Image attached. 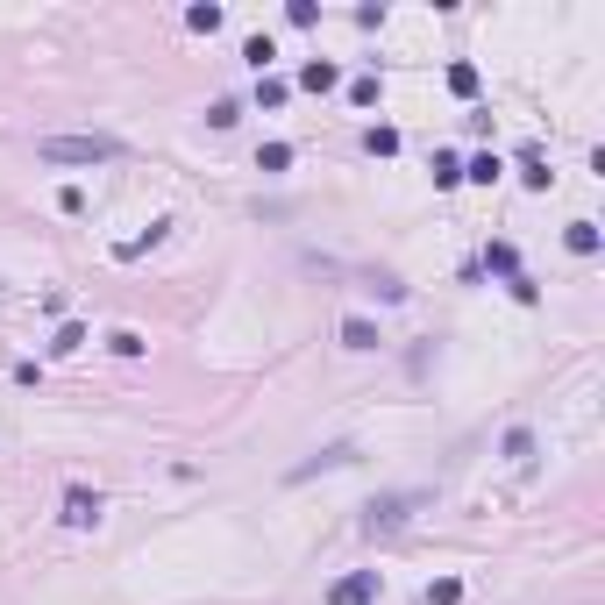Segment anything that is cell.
<instances>
[{
	"label": "cell",
	"instance_id": "obj_1",
	"mask_svg": "<svg viewBox=\"0 0 605 605\" xmlns=\"http://www.w3.org/2000/svg\"><path fill=\"white\" fill-rule=\"evenodd\" d=\"M43 157L50 164H107V157H121V143L114 136H43Z\"/></svg>",
	"mask_w": 605,
	"mask_h": 605
},
{
	"label": "cell",
	"instance_id": "obj_2",
	"mask_svg": "<svg viewBox=\"0 0 605 605\" xmlns=\"http://www.w3.org/2000/svg\"><path fill=\"white\" fill-rule=\"evenodd\" d=\"M65 527H101V492L72 485V492H65Z\"/></svg>",
	"mask_w": 605,
	"mask_h": 605
},
{
	"label": "cell",
	"instance_id": "obj_3",
	"mask_svg": "<svg viewBox=\"0 0 605 605\" xmlns=\"http://www.w3.org/2000/svg\"><path fill=\"white\" fill-rule=\"evenodd\" d=\"M371 599H378V570H356V577H342L328 592V605H371Z\"/></svg>",
	"mask_w": 605,
	"mask_h": 605
},
{
	"label": "cell",
	"instance_id": "obj_4",
	"mask_svg": "<svg viewBox=\"0 0 605 605\" xmlns=\"http://www.w3.org/2000/svg\"><path fill=\"white\" fill-rule=\"evenodd\" d=\"M300 86H306V93H335V86H342V72H335L328 57H313V65L300 72Z\"/></svg>",
	"mask_w": 605,
	"mask_h": 605
},
{
	"label": "cell",
	"instance_id": "obj_5",
	"mask_svg": "<svg viewBox=\"0 0 605 605\" xmlns=\"http://www.w3.org/2000/svg\"><path fill=\"white\" fill-rule=\"evenodd\" d=\"M406 505H413V499H378V505H371V534H392V527L406 520Z\"/></svg>",
	"mask_w": 605,
	"mask_h": 605
},
{
	"label": "cell",
	"instance_id": "obj_6",
	"mask_svg": "<svg viewBox=\"0 0 605 605\" xmlns=\"http://www.w3.org/2000/svg\"><path fill=\"white\" fill-rule=\"evenodd\" d=\"M485 271H499V278H520V257H513V242H492V250H485Z\"/></svg>",
	"mask_w": 605,
	"mask_h": 605
},
{
	"label": "cell",
	"instance_id": "obj_7",
	"mask_svg": "<svg viewBox=\"0 0 605 605\" xmlns=\"http://www.w3.org/2000/svg\"><path fill=\"white\" fill-rule=\"evenodd\" d=\"M342 349H378V328L371 320H342Z\"/></svg>",
	"mask_w": 605,
	"mask_h": 605
},
{
	"label": "cell",
	"instance_id": "obj_8",
	"mask_svg": "<svg viewBox=\"0 0 605 605\" xmlns=\"http://www.w3.org/2000/svg\"><path fill=\"white\" fill-rule=\"evenodd\" d=\"M449 93L470 101V93H478V65H449Z\"/></svg>",
	"mask_w": 605,
	"mask_h": 605
},
{
	"label": "cell",
	"instance_id": "obj_9",
	"mask_svg": "<svg viewBox=\"0 0 605 605\" xmlns=\"http://www.w3.org/2000/svg\"><path fill=\"white\" fill-rule=\"evenodd\" d=\"M570 250L592 257V250H599V221H570Z\"/></svg>",
	"mask_w": 605,
	"mask_h": 605
},
{
	"label": "cell",
	"instance_id": "obj_10",
	"mask_svg": "<svg viewBox=\"0 0 605 605\" xmlns=\"http://www.w3.org/2000/svg\"><path fill=\"white\" fill-rule=\"evenodd\" d=\"M463 599V584H456V577H442V584H427V592H420V605H456Z\"/></svg>",
	"mask_w": 605,
	"mask_h": 605
},
{
	"label": "cell",
	"instance_id": "obj_11",
	"mask_svg": "<svg viewBox=\"0 0 605 605\" xmlns=\"http://www.w3.org/2000/svg\"><path fill=\"white\" fill-rule=\"evenodd\" d=\"M364 150H371V157H392V150H399V128H371Z\"/></svg>",
	"mask_w": 605,
	"mask_h": 605
},
{
	"label": "cell",
	"instance_id": "obj_12",
	"mask_svg": "<svg viewBox=\"0 0 605 605\" xmlns=\"http://www.w3.org/2000/svg\"><path fill=\"white\" fill-rule=\"evenodd\" d=\"M257 164H264V171H285V164H293V143H264Z\"/></svg>",
	"mask_w": 605,
	"mask_h": 605
},
{
	"label": "cell",
	"instance_id": "obj_13",
	"mask_svg": "<svg viewBox=\"0 0 605 605\" xmlns=\"http://www.w3.org/2000/svg\"><path fill=\"white\" fill-rule=\"evenodd\" d=\"M463 179H478V186H492V179H499V157H492V150H485V157H470V164H463Z\"/></svg>",
	"mask_w": 605,
	"mask_h": 605
},
{
	"label": "cell",
	"instance_id": "obj_14",
	"mask_svg": "<svg viewBox=\"0 0 605 605\" xmlns=\"http://www.w3.org/2000/svg\"><path fill=\"white\" fill-rule=\"evenodd\" d=\"M79 342H86V328H79V320H65V328H57V342H50V356H72Z\"/></svg>",
	"mask_w": 605,
	"mask_h": 605
},
{
	"label": "cell",
	"instance_id": "obj_15",
	"mask_svg": "<svg viewBox=\"0 0 605 605\" xmlns=\"http://www.w3.org/2000/svg\"><path fill=\"white\" fill-rule=\"evenodd\" d=\"M456 179H463V164H456V157H449V150H442V157H434V186H442V193H449V186H456Z\"/></svg>",
	"mask_w": 605,
	"mask_h": 605
},
{
	"label": "cell",
	"instance_id": "obj_16",
	"mask_svg": "<svg viewBox=\"0 0 605 605\" xmlns=\"http://www.w3.org/2000/svg\"><path fill=\"white\" fill-rule=\"evenodd\" d=\"M186 29H200V36H214V29H221V7H193V14H186Z\"/></svg>",
	"mask_w": 605,
	"mask_h": 605
},
{
	"label": "cell",
	"instance_id": "obj_17",
	"mask_svg": "<svg viewBox=\"0 0 605 605\" xmlns=\"http://www.w3.org/2000/svg\"><path fill=\"white\" fill-rule=\"evenodd\" d=\"M257 107H285V79H257Z\"/></svg>",
	"mask_w": 605,
	"mask_h": 605
},
{
	"label": "cell",
	"instance_id": "obj_18",
	"mask_svg": "<svg viewBox=\"0 0 605 605\" xmlns=\"http://www.w3.org/2000/svg\"><path fill=\"white\" fill-rule=\"evenodd\" d=\"M242 57H250V65H257V72H264V65H271V57H278V50H271V36H250V50H242Z\"/></svg>",
	"mask_w": 605,
	"mask_h": 605
},
{
	"label": "cell",
	"instance_id": "obj_19",
	"mask_svg": "<svg viewBox=\"0 0 605 605\" xmlns=\"http://www.w3.org/2000/svg\"><path fill=\"white\" fill-rule=\"evenodd\" d=\"M235 114H242L235 101H214V107H206V121H214V128H235Z\"/></svg>",
	"mask_w": 605,
	"mask_h": 605
}]
</instances>
